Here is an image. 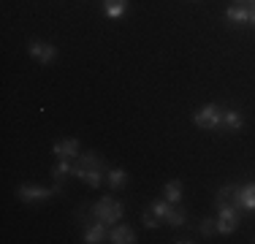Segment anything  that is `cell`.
Masks as SVG:
<instances>
[{
	"mask_svg": "<svg viewBox=\"0 0 255 244\" xmlns=\"http://www.w3.org/2000/svg\"><path fill=\"white\" fill-rule=\"evenodd\" d=\"M123 215H125V206L120 201H114L112 195H103L98 204H93V217H98L106 225H117Z\"/></svg>",
	"mask_w": 255,
	"mask_h": 244,
	"instance_id": "cell-1",
	"label": "cell"
},
{
	"mask_svg": "<svg viewBox=\"0 0 255 244\" xmlns=\"http://www.w3.org/2000/svg\"><path fill=\"white\" fill-rule=\"evenodd\" d=\"M193 122H196V127H204V130H217V127H223V109L209 103L193 114Z\"/></svg>",
	"mask_w": 255,
	"mask_h": 244,
	"instance_id": "cell-2",
	"label": "cell"
},
{
	"mask_svg": "<svg viewBox=\"0 0 255 244\" xmlns=\"http://www.w3.org/2000/svg\"><path fill=\"white\" fill-rule=\"evenodd\" d=\"M217 234H234L239 228V212H236V204H226L217 206Z\"/></svg>",
	"mask_w": 255,
	"mask_h": 244,
	"instance_id": "cell-3",
	"label": "cell"
},
{
	"mask_svg": "<svg viewBox=\"0 0 255 244\" xmlns=\"http://www.w3.org/2000/svg\"><path fill=\"white\" fill-rule=\"evenodd\" d=\"M79 220H82V225H84V239H82V242L98 244V242H103V239H109L106 223H101L98 217H95V223H93L90 217H84V215H79Z\"/></svg>",
	"mask_w": 255,
	"mask_h": 244,
	"instance_id": "cell-4",
	"label": "cell"
},
{
	"mask_svg": "<svg viewBox=\"0 0 255 244\" xmlns=\"http://www.w3.org/2000/svg\"><path fill=\"white\" fill-rule=\"evenodd\" d=\"M16 195L30 204V201H46V198H52V195H57V190H54V187H41V185H22L19 190H16Z\"/></svg>",
	"mask_w": 255,
	"mask_h": 244,
	"instance_id": "cell-5",
	"label": "cell"
},
{
	"mask_svg": "<svg viewBox=\"0 0 255 244\" xmlns=\"http://www.w3.org/2000/svg\"><path fill=\"white\" fill-rule=\"evenodd\" d=\"M30 57L38 60L41 65H49L54 57H57V49H54L52 44H44V41H30Z\"/></svg>",
	"mask_w": 255,
	"mask_h": 244,
	"instance_id": "cell-6",
	"label": "cell"
},
{
	"mask_svg": "<svg viewBox=\"0 0 255 244\" xmlns=\"http://www.w3.org/2000/svg\"><path fill=\"white\" fill-rule=\"evenodd\" d=\"M234 204L242 209H255V182H247L242 187H234Z\"/></svg>",
	"mask_w": 255,
	"mask_h": 244,
	"instance_id": "cell-7",
	"label": "cell"
},
{
	"mask_svg": "<svg viewBox=\"0 0 255 244\" xmlns=\"http://www.w3.org/2000/svg\"><path fill=\"white\" fill-rule=\"evenodd\" d=\"M71 176H76V179H82V182H87L90 187H93V190H98V187L103 185V171L101 168H79L76 163H74V174Z\"/></svg>",
	"mask_w": 255,
	"mask_h": 244,
	"instance_id": "cell-8",
	"label": "cell"
},
{
	"mask_svg": "<svg viewBox=\"0 0 255 244\" xmlns=\"http://www.w3.org/2000/svg\"><path fill=\"white\" fill-rule=\"evenodd\" d=\"M109 242H114V244H133L138 239H136V231H133L130 225L117 223V225H112V231H109Z\"/></svg>",
	"mask_w": 255,
	"mask_h": 244,
	"instance_id": "cell-9",
	"label": "cell"
},
{
	"mask_svg": "<svg viewBox=\"0 0 255 244\" xmlns=\"http://www.w3.org/2000/svg\"><path fill=\"white\" fill-rule=\"evenodd\" d=\"M52 152L57 157H79V138H63V141H54L52 144Z\"/></svg>",
	"mask_w": 255,
	"mask_h": 244,
	"instance_id": "cell-10",
	"label": "cell"
},
{
	"mask_svg": "<svg viewBox=\"0 0 255 244\" xmlns=\"http://www.w3.org/2000/svg\"><path fill=\"white\" fill-rule=\"evenodd\" d=\"M128 8H130L128 0H103V14H106L109 19H120V16H125Z\"/></svg>",
	"mask_w": 255,
	"mask_h": 244,
	"instance_id": "cell-11",
	"label": "cell"
},
{
	"mask_svg": "<svg viewBox=\"0 0 255 244\" xmlns=\"http://www.w3.org/2000/svg\"><path fill=\"white\" fill-rule=\"evenodd\" d=\"M242 125H245V117H242L236 109H223V127L226 130H242Z\"/></svg>",
	"mask_w": 255,
	"mask_h": 244,
	"instance_id": "cell-12",
	"label": "cell"
},
{
	"mask_svg": "<svg viewBox=\"0 0 255 244\" xmlns=\"http://www.w3.org/2000/svg\"><path fill=\"white\" fill-rule=\"evenodd\" d=\"M76 166L79 168H101V171H106V160H103L101 155H95V152H82L79 160H76Z\"/></svg>",
	"mask_w": 255,
	"mask_h": 244,
	"instance_id": "cell-13",
	"label": "cell"
},
{
	"mask_svg": "<svg viewBox=\"0 0 255 244\" xmlns=\"http://www.w3.org/2000/svg\"><path fill=\"white\" fill-rule=\"evenodd\" d=\"M226 19L231 24H245V22H250V8H245V5H231L226 11Z\"/></svg>",
	"mask_w": 255,
	"mask_h": 244,
	"instance_id": "cell-14",
	"label": "cell"
},
{
	"mask_svg": "<svg viewBox=\"0 0 255 244\" xmlns=\"http://www.w3.org/2000/svg\"><path fill=\"white\" fill-rule=\"evenodd\" d=\"M74 174V163H71V157H60V163L52 168V176L57 182H65V176Z\"/></svg>",
	"mask_w": 255,
	"mask_h": 244,
	"instance_id": "cell-15",
	"label": "cell"
},
{
	"mask_svg": "<svg viewBox=\"0 0 255 244\" xmlns=\"http://www.w3.org/2000/svg\"><path fill=\"white\" fill-rule=\"evenodd\" d=\"M106 182H109V187H112V190H120V187L128 182L125 168H109L106 171Z\"/></svg>",
	"mask_w": 255,
	"mask_h": 244,
	"instance_id": "cell-16",
	"label": "cell"
},
{
	"mask_svg": "<svg viewBox=\"0 0 255 244\" xmlns=\"http://www.w3.org/2000/svg\"><path fill=\"white\" fill-rule=\"evenodd\" d=\"M163 195H166L171 204H179V201H182V182L179 179L166 182V185H163Z\"/></svg>",
	"mask_w": 255,
	"mask_h": 244,
	"instance_id": "cell-17",
	"label": "cell"
},
{
	"mask_svg": "<svg viewBox=\"0 0 255 244\" xmlns=\"http://www.w3.org/2000/svg\"><path fill=\"white\" fill-rule=\"evenodd\" d=\"M185 223H187V212L182 209V206L174 204L171 212H168V217H166V225H174V228H179V225H185Z\"/></svg>",
	"mask_w": 255,
	"mask_h": 244,
	"instance_id": "cell-18",
	"label": "cell"
},
{
	"mask_svg": "<svg viewBox=\"0 0 255 244\" xmlns=\"http://www.w3.org/2000/svg\"><path fill=\"white\" fill-rule=\"evenodd\" d=\"M171 206H174V204H171L168 198H160V201H155V204L149 206V212H152L155 217H160L163 223H166V217H168V212H171Z\"/></svg>",
	"mask_w": 255,
	"mask_h": 244,
	"instance_id": "cell-19",
	"label": "cell"
},
{
	"mask_svg": "<svg viewBox=\"0 0 255 244\" xmlns=\"http://www.w3.org/2000/svg\"><path fill=\"white\" fill-rule=\"evenodd\" d=\"M226 204H234V187H223L217 193V206H226Z\"/></svg>",
	"mask_w": 255,
	"mask_h": 244,
	"instance_id": "cell-20",
	"label": "cell"
},
{
	"mask_svg": "<svg viewBox=\"0 0 255 244\" xmlns=\"http://www.w3.org/2000/svg\"><path fill=\"white\" fill-rule=\"evenodd\" d=\"M141 220H144V225H147L149 231H155V228H160V225H163V220H160V217H155L152 212H144V217H141Z\"/></svg>",
	"mask_w": 255,
	"mask_h": 244,
	"instance_id": "cell-21",
	"label": "cell"
},
{
	"mask_svg": "<svg viewBox=\"0 0 255 244\" xmlns=\"http://www.w3.org/2000/svg\"><path fill=\"white\" fill-rule=\"evenodd\" d=\"M217 231V220H212V217H206V220H201V234H215Z\"/></svg>",
	"mask_w": 255,
	"mask_h": 244,
	"instance_id": "cell-22",
	"label": "cell"
},
{
	"mask_svg": "<svg viewBox=\"0 0 255 244\" xmlns=\"http://www.w3.org/2000/svg\"><path fill=\"white\" fill-rule=\"evenodd\" d=\"M250 24H255V0H253V8H250Z\"/></svg>",
	"mask_w": 255,
	"mask_h": 244,
	"instance_id": "cell-23",
	"label": "cell"
},
{
	"mask_svg": "<svg viewBox=\"0 0 255 244\" xmlns=\"http://www.w3.org/2000/svg\"><path fill=\"white\" fill-rule=\"evenodd\" d=\"M236 3H253V0H236Z\"/></svg>",
	"mask_w": 255,
	"mask_h": 244,
	"instance_id": "cell-24",
	"label": "cell"
}]
</instances>
